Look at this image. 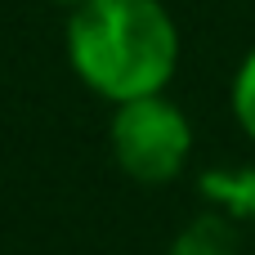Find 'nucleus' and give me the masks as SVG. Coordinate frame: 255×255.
Instances as JSON below:
<instances>
[{"instance_id": "nucleus-1", "label": "nucleus", "mask_w": 255, "mask_h": 255, "mask_svg": "<svg viewBox=\"0 0 255 255\" xmlns=\"http://www.w3.org/2000/svg\"><path fill=\"white\" fill-rule=\"evenodd\" d=\"M67 54L90 90L130 103L170 81L179 63V36L157 0H85L72 9Z\"/></svg>"}, {"instance_id": "nucleus-2", "label": "nucleus", "mask_w": 255, "mask_h": 255, "mask_svg": "<svg viewBox=\"0 0 255 255\" xmlns=\"http://www.w3.org/2000/svg\"><path fill=\"white\" fill-rule=\"evenodd\" d=\"M188 148H193V130L175 103H166L161 94L121 103L112 121V152L130 179L139 184L175 179L188 161Z\"/></svg>"}, {"instance_id": "nucleus-3", "label": "nucleus", "mask_w": 255, "mask_h": 255, "mask_svg": "<svg viewBox=\"0 0 255 255\" xmlns=\"http://www.w3.org/2000/svg\"><path fill=\"white\" fill-rule=\"evenodd\" d=\"M233 251V242H229V233L215 224V220H202L193 233H184L179 238V247L175 255H229Z\"/></svg>"}, {"instance_id": "nucleus-4", "label": "nucleus", "mask_w": 255, "mask_h": 255, "mask_svg": "<svg viewBox=\"0 0 255 255\" xmlns=\"http://www.w3.org/2000/svg\"><path fill=\"white\" fill-rule=\"evenodd\" d=\"M233 112H238L242 130L255 139V54L242 63V72H238V85H233Z\"/></svg>"}, {"instance_id": "nucleus-5", "label": "nucleus", "mask_w": 255, "mask_h": 255, "mask_svg": "<svg viewBox=\"0 0 255 255\" xmlns=\"http://www.w3.org/2000/svg\"><path fill=\"white\" fill-rule=\"evenodd\" d=\"M58 4H72V9H81V4H85V0H58Z\"/></svg>"}]
</instances>
